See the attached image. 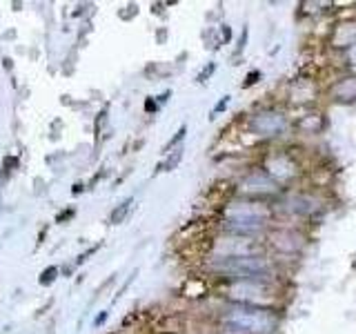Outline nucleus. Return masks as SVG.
<instances>
[{
  "label": "nucleus",
  "instance_id": "obj_1",
  "mask_svg": "<svg viewBox=\"0 0 356 334\" xmlns=\"http://www.w3.org/2000/svg\"><path fill=\"white\" fill-rule=\"evenodd\" d=\"M229 326H236L245 332H263L274 328V317L267 315L265 310H232L225 317Z\"/></svg>",
  "mask_w": 356,
  "mask_h": 334
},
{
  "label": "nucleus",
  "instance_id": "obj_2",
  "mask_svg": "<svg viewBox=\"0 0 356 334\" xmlns=\"http://www.w3.org/2000/svg\"><path fill=\"white\" fill-rule=\"evenodd\" d=\"M131 203H134V198H131V196L122 198L120 203L109 212V216H107V223H109V225H120V223L127 218L129 209H131Z\"/></svg>",
  "mask_w": 356,
  "mask_h": 334
},
{
  "label": "nucleus",
  "instance_id": "obj_3",
  "mask_svg": "<svg viewBox=\"0 0 356 334\" xmlns=\"http://www.w3.org/2000/svg\"><path fill=\"white\" fill-rule=\"evenodd\" d=\"M58 276H60V267L58 265H47L38 274V285L40 287H49V285H54L56 281H58Z\"/></svg>",
  "mask_w": 356,
  "mask_h": 334
},
{
  "label": "nucleus",
  "instance_id": "obj_4",
  "mask_svg": "<svg viewBox=\"0 0 356 334\" xmlns=\"http://www.w3.org/2000/svg\"><path fill=\"white\" fill-rule=\"evenodd\" d=\"M183 161V148H176L163 163H159V167H156V172H172L174 167Z\"/></svg>",
  "mask_w": 356,
  "mask_h": 334
},
{
  "label": "nucleus",
  "instance_id": "obj_5",
  "mask_svg": "<svg viewBox=\"0 0 356 334\" xmlns=\"http://www.w3.org/2000/svg\"><path fill=\"white\" fill-rule=\"evenodd\" d=\"M100 248H103V241H98L96 245H92V248H87L83 254H78V259L74 261V267H81V265H85L89 259H92V256L100 250Z\"/></svg>",
  "mask_w": 356,
  "mask_h": 334
},
{
  "label": "nucleus",
  "instance_id": "obj_6",
  "mask_svg": "<svg viewBox=\"0 0 356 334\" xmlns=\"http://www.w3.org/2000/svg\"><path fill=\"white\" fill-rule=\"evenodd\" d=\"M76 214H78V209H76V207H67V209H63V212H58V214H56V223H60V225H65V223H70Z\"/></svg>",
  "mask_w": 356,
  "mask_h": 334
},
{
  "label": "nucleus",
  "instance_id": "obj_7",
  "mask_svg": "<svg viewBox=\"0 0 356 334\" xmlns=\"http://www.w3.org/2000/svg\"><path fill=\"white\" fill-rule=\"evenodd\" d=\"M185 134H187V127L183 125L181 129H178V132H176V136H174V138H172L170 143H167V145H165V148H163V152H170L172 148H176V145H178V143H181V141L185 138Z\"/></svg>",
  "mask_w": 356,
  "mask_h": 334
},
{
  "label": "nucleus",
  "instance_id": "obj_8",
  "mask_svg": "<svg viewBox=\"0 0 356 334\" xmlns=\"http://www.w3.org/2000/svg\"><path fill=\"white\" fill-rule=\"evenodd\" d=\"M107 319H109V310H100V312H98V315L94 317V321H92V326H94V328H103Z\"/></svg>",
  "mask_w": 356,
  "mask_h": 334
},
{
  "label": "nucleus",
  "instance_id": "obj_9",
  "mask_svg": "<svg viewBox=\"0 0 356 334\" xmlns=\"http://www.w3.org/2000/svg\"><path fill=\"white\" fill-rule=\"evenodd\" d=\"M18 165H20V161L16 159V156H5L3 167H5L7 172H14V170H18Z\"/></svg>",
  "mask_w": 356,
  "mask_h": 334
},
{
  "label": "nucleus",
  "instance_id": "obj_10",
  "mask_svg": "<svg viewBox=\"0 0 356 334\" xmlns=\"http://www.w3.org/2000/svg\"><path fill=\"white\" fill-rule=\"evenodd\" d=\"M85 189H87V185H85V183H74V185H72V194H74V196H78V194H83Z\"/></svg>",
  "mask_w": 356,
  "mask_h": 334
},
{
  "label": "nucleus",
  "instance_id": "obj_11",
  "mask_svg": "<svg viewBox=\"0 0 356 334\" xmlns=\"http://www.w3.org/2000/svg\"><path fill=\"white\" fill-rule=\"evenodd\" d=\"M211 72H214V65H209L207 70H203V74H198V83H203V81H205V78H207Z\"/></svg>",
  "mask_w": 356,
  "mask_h": 334
},
{
  "label": "nucleus",
  "instance_id": "obj_12",
  "mask_svg": "<svg viewBox=\"0 0 356 334\" xmlns=\"http://www.w3.org/2000/svg\"><path fill=\"white\" fill-rule=\"evenodd\" d=\"M145 109H147V111H156V103H154L152 98H147V100H145Z\"/></svg>",
  "mask_w": 356,
  "mask_h": 334
},
{
  "label": "nucleus",
  "instance_id": "obj_13",
  "mask_svg": "<svg viewBox=\"0 0 356 334\" xmlns=\"http://www.w3.org/2000/svg\"><path fill=\"white\" fill-rule=\"evenodd\" d=\"M170 96H172V92H170V89H167L165 94H161V96H159V103H161V105H163V103H167V98H170Z\"/></svg>",
  "mask_w": 356,
  "mask_h": 334
},
{
  "label": "nucleus",
  "instance_id": "obj_14",
  "mask_svg": "<svg viewBox=\"0 0 356 334\" xmlns=\"http://www.w3.org/2000/svg\"><path fill=\"white\" fill-rule=\"evenodd\" d=\"M44 237H47V228H44V230H42V232L38 234V245H42V243H44V241H42Z\"/></svg>",
  "mask_w": 356,
  "mask_h": 334
},
{
  "label": "nucleus",
  "instance_id": "obj_15",
  "mask_svg": "<svg viewBox=\"0 0 356 334\" xmlns=\"http://www.w3.org/2000/svg\"><path fill=\"white\" fill-rule=\"evenodd\" d=\"M3 65L7 67V70H11V58H5V61H3Z\"/></svg>",
  "mask_w": 356,
  "mask_h": 334
},
{
  "label": "nucleus",
  "instance_id": "obj_16",
  "mask_svg": "<svg viewBox=\"0 0 356 334\" xmlns=\"http://www.w3.org/2000/svg\"><path fill=\"white\" fill-rule=\"evenodd\" d=\"M0 174H3V170H0ZM3 185H5V183H3V176H0V189H3Z\"/></svg>",
  "mask_w": 356,
  "mask_h": 334
},
{
  "label": "nucleus",
  "instance_id": "obj_17",
  "mask_svg": "<svg viewBox=\"0 0 356 334\" xmlns=\"http://www.w3.org/2000/svg\"><path fill=\"white\" fill-rule=\"evenodd\" d=\"M0 209H3V198H0Z\"/></svg>",
  "mask_w": 356,
  "mask_h": 334
}]
</instances>
